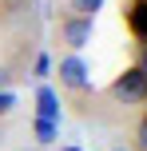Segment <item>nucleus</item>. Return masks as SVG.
<instances>
[{
	"instance_id": "1",
	"label": "nucleus",
	"mask_w": 147,
	"mask_h": 151,
	"mask_svg": "<svg viewBox=\"0 0 147 151\" xmlns=\"http://www.w3.org/2000/svg\"><path fill=\"white\" fill-rule=\"evenodd\" d=\"M111 96L119 104H147V76L139 72V64L135 68H123V76L111 83Z\"/></svg>"
},
{
	"instance_id": "2",
	"label": "nucleus",
	"mask_w": 147,
	"mask_h": 151,
	"mask_svg": "<svg viewBox=\"0 0 147 151\" xmlns=\"http://www.w3.org/2000/svg\"><path fill=\"white\" fill-rule=\"evenodd\" d=\"M92 28H95L92 16H64V20H60V36H64V44L76 48V52L92 40Z\"/></svg>"
},
{
	"instance_id": "3",
	"label": "nucleus",
	"mask_w": 147,
	"mask_h": 151,
	"mask_svg": "<svg viewBox=\"0 0 147 151\" xmlns=\"http://www.w3.org/2000/svg\"><path fill=\"white\" fill-rule=\"evenodd\" d=\"M56 76H60V83H64V88H72V91H84L87 83H92V72H87L84 56H64Z\"/></svg>"
},
{
	"instance_id": "4",
	"label": "nucleus",
	"mask_w": 147,
	"mask_h": 151,
	"mask_svg": "<svg viewBox=\"0 0 147 151\" xmlns=\"http://www.w3.org/2000/svg\"><path fill=\"white\" fill-rule=\"evenodd\" d=\"M127 28H131V36L147 48V0H135V4L127 8Z\"/></svg>"
},
{
	"instance_id": "5",
	"label": "nucleus",
	"mask_w": 147,
	"mask_h": 151,
	"mask_svg": "<svg viewBox=\"0 0 147 151\" xmlns=\"http://www.w3.org/2000/svg\"><path fill=\"white\" fill-rule=\"evenodd\" d=\"M36 104H40V107H36L40 119H52V123L60 119V99H56L52 88H40V91H36Z\"/></svg>"
},
{
	"instance_id": "6",
	"label": "nucleus",
	"mask_w": 147,
	"mask_h": 151,
	"mask_svg": "<svg viewBox=\"0 0 147 151\" xmlns=\"http://www.w3.org/2000/svg\"><path fill=\"white\" fill-rule=\"evenodd\" d=\"M100 8H103V0H72V16H92L95 20Z\"/></svg>"
},
{
	"instance_id": "7",
	"label": "nucleus",
	"mask_w": 147,
	"mask_h": 151,
	"mask_svg": "<svg viewBox=\"0 0 147 151\" xmlns=\"http://www.w3.org/2000/svg\"><path fill=\"white\" fill-rule=\"evenodd\" d=\"M56 135H60V127H56L52 119H36V139L40 143H52Z\"/></svg>"
},
{
	"instance_id": "8",
	"label": "nucleus",
	"mask_w": 147,
	"mask_h": 151,
	"mask_svg": "<svg viewBox=\"0 0 147 151\" xmlns=\"http://www.w3.org/2000/svg\"><path fill=\"white\" fill-rule=\"evenodd\" d=\"M12 104H16V96H12V91H0V115H8V111H12Z\"/></svg>"
},
{
	"instance_id": "9",
	"label": "nucleus",
	"mask_w": 147,
	"mask_h": 151,
	"mask_svg": "<svg viewBox=\"0 0 147 151\" xmlns=\"http://www.w3.org/2000/svg\"><path fill=\"white\" fill-rule=\"evenodd\" d=\"M139 151H147V115L139 119Z\"/></svg>"
},
{
	"instance_id": "10",
	"label": "nucleus",
	"mask_w": 147,
	"mask_h": 151,
	"mask_svg": "<svg viewBox=\"0 0 147 151\" xmlns=\"http://www.w3.org/2000/svg\"><path fill=\"white\" fill-rule=\"evenodd\" d=\"M48 68H52V60H48V56H40V60H36V72H40V76H48Z\"/></svg>"
},
{
	"instance_id": "11",
	"label": "nucleus",
	"mask_w": 147,
	"mask_h": 151,
	"mask_svg": "<svg viewBox=\"0 0 147 151\" xmlns=\"http://www.w3.org/2000/svg\"><path fill=\"white\" fill-rule=\"evenodd\" d=\"M139 72L147 76V48H143V56H139Z\"/></svg>"
},
{
	"instance_id": "12",
	"label": "nucleus",
	"mask_w": 147,
	"mask_h": 151,
	"mask_svg": "<svg viewBox=\"0 0 147 151\" xmlns=\"http://www.w3.org/2000/svg\"><path fill=\"white\" fill-rule=\"evenodd\" d=\"M64 151H80V147H64Z\"/></svg>"
}]
</instances>
